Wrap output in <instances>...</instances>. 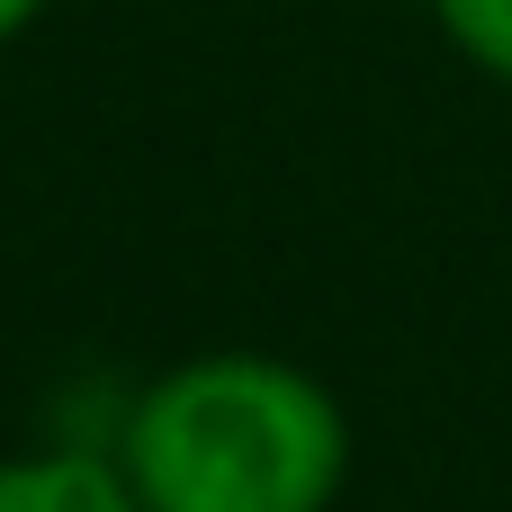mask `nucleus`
I'll use <instances>...</instances> for the list:
<instances>
[{"label":"nucleus","mask_w":512,"mask_h":512,"mask_svg":"<svg viewBox=\"0 0 512 512\" xmlns=\"http://www.w3.org/2000/svg\"><path fill=\"white\" fill-rule=\"evenodd\" d=\"M126 468L153 512H324L342 486V414L297 369L207 360L135 405Z\"/></svg>","instance_id":"f257e3e1"},{"label":"nucleus","mask_w":512,"mask_h":512,"mask_svg":"<svg viewBox=\"0 0 512 512\" xmlns=\"http://www.w3.org/2000/svg\"><path fill=\"white\" fill-rule=\"evenodd\" d=\"M0 512H135V504L90 459H27V468H0Z\"/></svg>","instance_id":"f03ea898"},{"label":"nucleus","mask_w":512,"mask_h":512,"mask_svg":"<svg viewBox=\"0 0 512 512\" xmlns=\"http://www.w3.org/2000/svg\"><path fill=\"white\" fill-rule=\"evenodd\" d=\"M432 9H441V27L459 36V54H477L486 72L512 81V0H432Z\"/></svg>","instance_id":"7ed1b4c3"},{"label":"nucleus","mask_w":512,"mask_h":512,"mask_svg":"<svg viewBox=\"0 0 512 512\" xmlns=\"http://www.w3.org/2000/svg\"><path fill=\"white\" fill-rule=\"evenodd\" d=\"M36 9H45V0H0V36H18V27H27Z\"/></svg>","instance_id":"20e7f679"}]
</instances>
